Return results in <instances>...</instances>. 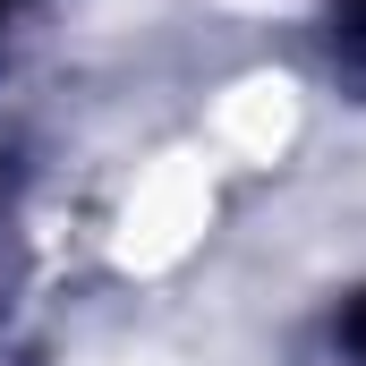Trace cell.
<instances>
[{"mask_svg": "<svg viewBox=\"0 0 366 366\" xmlns=\"http://www.w3.org/2000/svg\"><path fill=\"white\" fill-rule=\"evenodd\" d=\"M350 350H358V358H366V298H358V307H350Z\"/></svg>", "mask_w": 366, "mask_h": 366, "instance_id": "6da1fadb", "label": "cell"}, {"mask_svg": "<svg viewBox=\"0 0 366 366\" xmlns=\"http://www.w3.org/2000/svg\"><path fill=\"white\" fill-rule=\"evenodd\" d=\"M9 9H17V0H0V17H9Z\"/></svg>", "mask_w": 366, "mask_h": 366, "instance_id": "3957f363", "label": "cell"}, {"mask_svg": "<svg viewBox=\"0 0 366 366\" xmlns=\"http://www.w3.org/2000/svg\"><path fill=\"white\" fill-rule=\"evenodd\" d=\"M341 17H350V34H366V0H341Z\"/></svg>", "mask_w": 366, "mask_h": 366, "instance_id": "7a4b0ae2", "label": "cell"}]
</instances>
